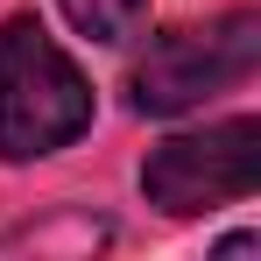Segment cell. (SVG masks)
I'll use <instances>...</instances> for the list:
<instances>
[{"label": "cell", "instance_id": "obj_5", "mask_svg": "<svg viewBox=\"0 0 261 261\" xmlns=\"http://www.w3.org/2000/svg\"><path fill=\"white\" fill-rule=\"evenodd\" d=\"M64 7V21L99 49H120L141 36V21H148V0H57Z\"/></svg>", "mask_w": 261, "mask_h": 261}, {"label": "cell", "instance_id": "obj_4", "mask_svg": "<svg viewBox=\"0 0 261 261\" xmlns=\"http://www.w3.org/2000/svg\"><path fill=\"white\" fill-rule=\"evenodd\" d=\"M113 240V219L85 212V205H49L43 219H21L0 233V254H36V261H85Z\"/></svg>", "mask_w": 261, "mask_h": 261}, {"label": "cell", "instance_id": "obj_3", "mask_svg": "<svg viewBox=\"0 0 261 261\" xmlns=\"http://www.w3.org/2000/svg\"><path fill=\"white\" fill-rule=\"evenodd\" d=\"M261 191V120H219L205 134H170L141 163V198L170 219H198Z\"/></svg>", "mask_w": 261, "mask_h": 261}, {"label": "cell", "instance_id": "obj_1", "mask_svg": "<svg viewBox=\"0 0 261 261\" xmlns=\"http://www.w3.org/2000/svg\"><path fill=\"white\" fill-rule=\"evenodd\" d=\"M92 127V78L36 14L0 21V163H43Z\"/></svg>", "mask_w": 261, "mask_h": 261}, {"label": "cell", "instance_id": "obj_2", "mask_svg": "<svg viewBox=\"0 0 261 261\" xmlns=\"http://www.w3.org/2000/svg\"><path fill=\"white\" fill-rule=\"evenodd\" d=\"M254 71H261V14L233 7V14L191 21V29H163L127 71V106L141 120H176L219 92L247 85Z\"/></svg>", "mask_w": 261, "mask_h": 261}]
</instances>
